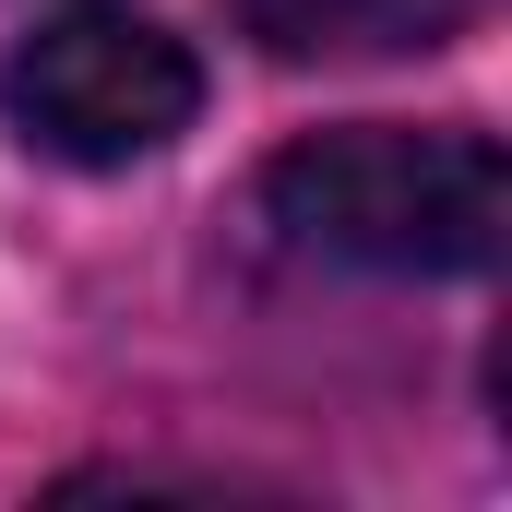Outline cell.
I'll use <instances>...</instances> for the list:
<instances>
[{"instance_id": "6da1fadb", "label": "cell", "mask_w": 512, "mask_h": 512, "mask_svg": "<svg viewBox=\"0 0 512 512\" xmlns=\"http://www.w3.org/2000/svg\"><path fill=\"white\" fill-rule=\"evenodd\" d=\"M262 215L286 251L346 274H489L512 251V155L465 120L310 131L262 167Z\"/></svg>"}, {"instance_id": "3957f363", "label": "cell", "mask_w": 512, "mask_h": 512, "mask_svg": "<svg viewBox=\"0 0 512 512\" xmlns=\"http://www.w3.org/2000/svg\"><path fill=\"white\" fill-rule=\"evenodd\" d=\"M274 60H417L489 24V0H227Z\"/></svg>"}, {"instance_id": "7a4b0ae2", "label": "cell", "mask_w": 512, "mask_h": 512, "mask_svg": "<svg viewBox=\"0 0 512 512\" xmlns=\"http://www.w3.org/2000/svg\"><path fill=\"white\" fill-rule=\"evenodd\" d=\"M0 120L60 167H143L203 120V60L120 0H60L12 36Z\"/></svg>"}]
</instances>
